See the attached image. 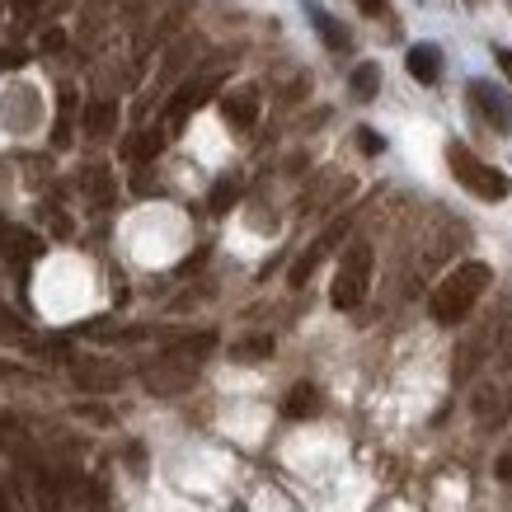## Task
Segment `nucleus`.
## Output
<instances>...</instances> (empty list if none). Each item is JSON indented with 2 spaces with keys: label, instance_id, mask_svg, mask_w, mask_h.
Wrapping results in <instances>:
<instances>
[{
  "label": "nucleus",
  "instance_id": "393cba45",
  "mask_svg": "<svg viewBox=\"0 0 512 512\" xmlns=\"http://www.w3.org/2000/svg\"><path fill=\"white\" fill-rule=\"evenodd\" d=\"M235 202H240V184H235V179H221L217 188H212V202H207V207H212V212H231Z\"/></svg>",
  "mask_w": 512,
  "mask_h": 512
},
{
  "label": "nucleus",
  "instance_id": "72a5a7b5",
  "mask_svg": "<svg viewBox=\"0 0 512 512\" xmlns=\"http://www.w3.org/2000/svg\"><path fill=\"white\" fill-rule=\"evenodd\" d=\"M508 362H512V334H508Z\"/></svg>",
  "mask_w": 512,
  "mask_h": 512
},
{
  "label": "nucleus",
  "instance_id": "c756f323",
  "mask_svg": "<svg viewBox=\"0 0 512 512\" xmlns=\"http://www.w3.org/2000/svg\"><path fill=\"white\" fill-rule=\"evenodd\" d=\"M498 480H512V456H503V461H498Z\"/></svg>",
  "mask_w": 512,
  "mask_h": 512
},
{
  "label": "nucleus",
  "instance_id": "7ed1b4c3",
  "mask_svg": "<svg viewBox=\"0 0 512 512\" xmlns=\"http://www.w3.org/2000/svg\"><path fill=\"white\" fill-rule=\"evenodd\" d=\"M372 264H376V254H372V245H367V240H353V245L343 249L339 273H334V287H329L334 311H357V306L367 301V287H372Z\"/></svg>",
  "mask_w": 512,
  "mask_h": 512
},
{
  "label": "nucleus",
  "instance_id": "f704fd0d",
  "mask_svg": "<svg viewBox=\"0 0 512 512\" xmlns=\"http://www.w3.org/2000/svg\"><path fill=\"white\" fill-rule=\"evenodd\" d=\"M508 5H512V0H508Z\"/></svg>",
  "mask_w": 512,
  "mask_h": 512
},
{
  "label": "nucleus",
  "instance_id": "6ab92c4d",
  "mask_svg": "<svg viewBox=\"0 0 512 512\" xmlns=\"http://www.w3.org/2000/svg\"><path fill=\"white\" fill-rule=\"evenodd\" d=\"M503 414H508V390L484 386L480 395H475V419H480L484 428H494V423H503Z\"/></svg>",
  "mask_w": 512,
  "mask_h": 512
},
{
  "label": "nucleus",
  "instance_id": "7c9ffc66",
  "mask_svg": "<svg viewBox=\"0 0 512 512\" xmlns=\"http://www.w3.org/2000/svg\"><path fill=\"white\" fill-rule=\"evenodd\" d=\"M0 512H10V503H5V489H0Z\"/></svg>",
  "mask_w": 512,
  "mask_h": 512
},
{
  "label": "nucleus",
  "instance_id": "473e14b6",
  "mask_svg": "<svg viewBox=\"0 0 512 512\" xmlns=\"http://www.w3.org/2000/svg\"><path fill=\"white\" fill-rule=\"evenodd\" d=\"M15 5H38V0H15Z\"/></svg>",
  "mask_w": 512,
  "mask_h": 512
},
{
  "label": "nucleus",
  "instance_id": "b1692460",
  "mask_svg": "<svg viewBox=\"0 0 512 512\" xmlns=\"http://www.w3.org/2000/svg\"><path fill=\"white\" fill-rule=\"evenodd\" d=\"M217 348V334L212 329H202V334H188V339H179L174 343V353H184V357H193V362H202V357Z\"/></svg>",
  "mask_w": 512,
  "mask_h": 512
},
{
  "label": "nucleus",
  "instance_id": "1a4fd4ad",
  "mask_svg": "<svg viewBox=\"0 0 512 512\" xmlns=\"http://www.w3.org/2000/svg\"><path fill=\"white\" fill-rule=\"evenodd\" d=\"M221 118L235 127V132H249L259 123V90L254 85H235V90L221 94Z\"/></svg>",
  "mask_w": 512,
  "mask_h": 512
},
{
  "label": "nucleus",
  "instance_id": "dca6fc26",
  "mask_svg": "<svg viewBox=\"0 0 512 512\" xmlns=\"http://www.w3.org/2000/svg\"><path fill=\"white\" fill-rule=\"evenodd\" d=\"M85 132L94 141H104L109 132H118V104L113 99H94L90 109H85Z\"/></svg>",
  "mask_w": 512,
  "mask_h": 512
},
{
  "label": "nucleus",
  "instance_id": "9b49d317",
  "mask_svg": "<svg viewBox=\"0 0 512 512\" xmlns=\"http://www.w3.org/2000/svg\"><path fill=\"white\" fill-rule=\"evenodd\" d=\"M76 184H80V193H85L94 207H109L113 193H118V184H113V170H109V165H85V170L76 174Z\"/></svg>",
  "mask_w": 512,
  "mask_h": 512
},
{
  "label": "nucleus",
  "instance_id": "6e6552de",
  "mask_svg": "<svg viewBox=\"0 0 512 512\" xmlns=\"http://www.w3.org/2000/svg\"><path fill=\"white\" fill-rule=\"evenodd\" d=\"M343 235H348V221H334V226H325V231H320V240H315L311 249H306V254H301V259H296L292 264V273H287V282H292V287H306V282H311V273L320 264H325L329 254H334V249H339V240Z\"/></svg>",
  "mask_w": 512,
  "mask_h": 512
},
{
  "label": "nucleus",
  "instance_id": "a878e982",
  "mask_svg": "<svg viewBox=\"0 0 512 512\" xmlns=\"http://www.w3.org/2000/svg\"><path fill=\"white\" fill-rule=\"evenodd\" d=\"M357 146H362V151H367V156H381V151H386V141L376 137L372 127H357Z\"/></svg>",
  "mask_w": 512,
  "mask_h": 512
},
{
  "label": "nucleus",
  "instance_id": "4468645a",
  "mask_svg": "<svg viewBox=\"0 0 512 512\" xmlns=\"http://www.w3.org/2000/svg\"><path fill=\"white\" fill-rule=\"evenodd\" d=\"M306 15H311L315 33L325 38V47H329V52H348V47H353V38H348V29H343V24H339V19H334V15H329V10H320V5H311V0H306Z\"/></svg>",
  "mask_w": 512,
  "mask_h": 512
},
{
  "label": "nucleus",
  "instance_id": "0eeeda50",
  "mask_svg": "<svg viewBox=\"0 0 512 512\" xmlns=\"http://www.w3.org/2000/svg\"><path fill=\"white\" fill-rule=\"evenodd\" d=\"M71 381L90 395H109L123 386V367L113 357H71Z\"/></svg>",
  "mask_w": 512,
  "mask_h": 512
},
{
  "label": "nucleus",
  "instance_id": "4be33fe9",
  "mask_svg": "<svg viewBox=\"0 0 512 512\" xmlns=\"http://www.w3.org/2000/svg\"><path fill=\"white\" fill-rule=\"evenodd\" d=\"M273 357V339L268 334H249V339L231 343V362H268Z\"/></svg>",
  "mask_w": 512,
  "mask_h": 512
},
{
  "label": "nucleus",
  "instance_id": "f3484780",
  "mask_svg": "<svg viewBox=\"0 0 512 512\" xmlns=\"http://www.w3.org/2000/svg\"><path fill=\"white\" fill-rule=\"evenodd\" d=\"M282 414H287V419H315V414H320V390H315L311 381L292 386V395L282 400Z\"/></svg>",
  "mask_w": 512,
  "mask_h": 512
},
{
  "label": "nucleus",
  "instance_id": "c85d7f7f",
  "mask_svg": "<svg viewBox=\"0 0 512 512\" xmlns=\"http://www.w3.org/2000/svg\"><path fill=\"white\" fill-rule=\"evenodd\" d=\"M62 43H66V38H62V33H57V29H52V33H43V47H47V52H62Z\"/></svg>",
  "mask_w": 512,
  "mask_h": 512
},
{
  "label": "nucleus",
  "instance_id": "f03ea898",
  "mask_svg": "<svg viewBox=\"0 0 512 512\" xmlns=\"http://www.w3.org/2000/svg\"><path fill=\"white\" fill-rule=\"evenodd\" d=\"M447 165H451V179L466 188V193H475L480 202L512 198V179H508V174L494 170L489 160H480L470 146H461V141H451V146H447Z\"/></svg>",
  "mask_w": 512,
  "mask_h": 512
},
{
  "label": "nucleus",
  "instance_id": "cd10ccee",
  "mask_svg": "<svg viewBox=\"0 0 512 512\" xmlns=\"http://www.w3.org/2000/svg\"><path fill=\"white\" fill-rule=\"evenodd\" d=\"M362 5V15H386V0H357Z\"/></svg>",
  "mask_w": 512,
  "mask_h": 512
},
{
  "label": "nucleus",
  "instance_id": "20e7f679",
  "mask_svg": "<svg viewBox=\"0 0 512 512\" xmlns=\"http://www.w3.org/2000/svg\"><path fill=\"white\" fill-rule=\"evenodd\" d=\"M198 367L202 362H193V357L170 348V353H160L156 362L141 367V386L151 390V395H165V400H170V395H184V390L198 381Z\"/></svg>",
  "mask_w": 512,
  "mask_h": 512
},
{
  "label": "nucleus",
  "instance_id": "2f4dec72",
  "mask_svg": "<svg viewBox=\"0 0 512 512\" xmlns=\"http://www.w3.org/2000/svg\"><path fill=\"white\" fill-rule=\"evenodd\" d=\"M66 5H71V0H57V5H52V10H66Z\"/></svg>",
  "mask_w": 512,
  "mask_h": 512
},
{
  "label": "nucleus",
  "instance_id": "a211bd4d",
  "mask_svg": "<svg viewBox=\"0 0 512 512\" xmlns=\"http://www.w3.org/2000/svg\"><path fill=\"white\" fill-rule=\"evenodd\" d=\"M113 5H118V0H85V10H80V43H94V38H99V29H104V24H109V15H113Z\"/></svg>",
  "mask_w": 512,
  "mask_h": 512
},
{
  "label": "nucleus",
  "instance_id": "f257e3e1",
  "mask_svg": "<svg viewBox=\"0 0 512 512\" xmlns=\"http://www.w3.org/2000/svg\"><path fill=\"white\" fill-rule=\"evenodd\" d=\"M489 282H494V268L480 264V259L456 264L447 278L433 287V301H428L433 320H437V325H461V320L475 311V301L489 292Z\"/></svg>",
  "mask_w": 512,
  "mask_h": 512
},
{
  "label": "nucleus",
  "instance_id": "aec40b11",
  "mask_svg": "<svg viewBox=\"0 0 512 512\" xmlns=\"http://www.w3.org/2000/svg\"><path fill=\"white\" fill-rule=\"evenodd\" d=\"M348 90H353L357 104H372L376 94H381V66H376V62L353 66V76H348Z\"/></svg>",
  "mask_w": 512,
  "mask_h": 512
},
{
  "label": "nucleus",
  "instance_id": "bb28decb",
  "mask_svg": "<svg viewBox=\"0 0 512 512\" xmlns=\"http://www.w3.org/2000/svg\"><path fill=\"white\" fill-rule=\"evenodd\" d=\"M494 62H498V71H503V76L512 80V52H508V47H498V52H494Z\"/></svg>",
  "mask_w": 512,
  "mask_h": 512
},
{
  "label": "nucleus",
  "instance_id": "ddd939ff",
  "mask_svg": "<svg viewBox=\"0 0 512 512\" xmlns=\"http://www.w3.org/2000/svg\"><path fill=\"white\" fill-rule=\"evenodd\" d=\"M198 47H202L198 38H179V43L170 47V57L160 62V80H156L160 90H165V85H174V80H179V76L188 71V66H193V57H198Z\"/></svg>",
  "mask_w": 512,
  "mask_h": 512
},
{
  "label": "nucleus",
  "instance_id": "5701e85b",
  "mask_svg": "<svg viewBox=\"0 0 512 512\" xmlns=\"http://www.w3.org/2000/svg\"><path fill=\"white\" fill-rule=\"evenodd\" d=\"M165 0H123V24L127 29H137V33H146L151 29V15H156Z\"/></svg>",
  "mask_w": 512,
  "mask_h": 512
},
{
  "label": "nucleus",
  "instance_id": "39448f33",
  "mask_svg": "<svg viewBox=\"0 0 512 512\" xmlns=\"http://www.w3.org/2000/svg\"><path fill=\"white\" fill-rule=\"evenodd\" d=\"M221 90V66H207V71H198V76H188L184 85H179V90H174V99H170V109H165V118H170V132H179V127H184V118L193 109H202V104H207V99H212V94Z\"/></svg>",
  "mask_w": 512,
  "mask_h": 512
},
{
  "label": "nucleus",
  "instance_id": "423d86ee",
  "mask_svg": "<svg viewBox=\"0 0 512 512\" xmlns=\"http://www.w3.org/2000/svg\"><path fill=\"white\" fill-rule=\"evenodd\" d=\"M466 94H470V109L480 113L494 132H512V99L498 90L494 80H470Z\"/></svg>",
  "mask_w": 512,
  "mask_h": 512
},
{
  "label": "nucleus",
  "instance_id": "f8f14e48",
  "mask_svg": "<svg viewBox=\"0 0 512 512\" xmlns=\"http://www.w3.org/2000/svg\"><path fill=\"white\" fill-rule=\"evenodd\" d=\"M404 66H409V76L419 80V85H437V80H442V47H433V43L409 47Z\"/></svg>",
  "mask_w": 512,
  "mask_h": 512
},
{
  "label": "nucleus",
  "instance_id": "2eb2a0df",
  "mask_svg": "<svg viewBox=\"0 0 512 512\" xmlns=\"http://www.w3.org/2000/svg\"><path fill=\"white\" fill-rule=\"evenodd\" d=\"M165 137H170V127H146V132H137V137L123 146V156L132 160V165H146V160L160 156V146H165Z\"/></svg>",
  "mask_w": 512,
  "mask_h": 512
},
{
  "label": "nucleus",
  "instance_id": "412c9836",
  "mask_svg": "<svg viewBox=\"0 0 512 512\" xmlns=\"http://www.w3.org/2000/svg\"><path fill=\"white\" fill-rule=\"evenodd\" d=\"M0 249L15 254V259H33V254H43V240L29 231H19V226H0Z\"/></svg>",
  "mask_w": 512,
  "mask_h": 512
},
{
  "label": "nucleus",
  "instance_id": "9d476101",
  "mask_svg": "<svg viewBox=\"0 0 512 512\" xmlns=\"http://www.w3.org/2000/svg\"><path fill=\"white\" fill-rule=\"evenodd\" d=\"M33 118H38V94L33 90H10L5 99H0V123L10 127V132H29Z\"/></svg>",
  "mask_w": 512,
  "mask_h": 512
}]
</instances>
